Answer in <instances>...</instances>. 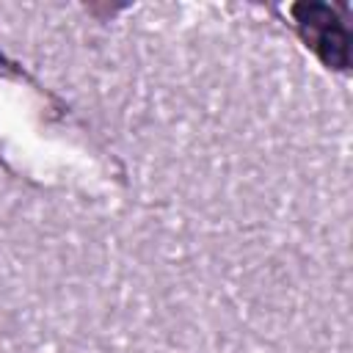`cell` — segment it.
<instances>
[{"instance_id":"6da1fadb","label":"cell","mask_w":353,"mask_h":353,"mask_svg":"<svg viewBox=\"0 0 353 353\" xmlns=\"http://www.w3.org/2000/svg\"><path fill=\"white\" fill-rule=\"evenodd\" d=\"M303 17L298 19L306 30H309V41L314 47H325V58H331V63L345 66L347 61V33L342 28V22L334 17V11L328 6H306L298 8Z\"/></svg>"}]
</instances>
